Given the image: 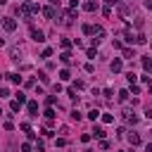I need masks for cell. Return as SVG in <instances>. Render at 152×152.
I'll return each mask as SVG.
<instances>
[{"label": "cell", "instance_id": "cell-1", "mask_svg": "<svg viewBox=\"0 0 152 152\" xmlns=\"http://www.w3.org/2000/svg\"><path fill=\"white\" fill-rule=\"evenodd\" d=\"M90 36H93V43H100V40L104 38V28H102V26H93Z\"/></svg>", "mask_w": 152, "mask_h": 152}, {"label": "cell", "instance_id": "cell-2", "mask_svg": "<svg viewBox=\"0 0 152 152\" xmlns=\"http://www.w3.org/2000/svg\"><path fill=\"white\" fill-rule=\"evenodd\" d=\"M2 28H5V31H14V28H17V21H14L12 17H5V19H2Z\"/></svg>", "mask_w": 152, "mask_h": 152}, {"label": "cell", "instance_id": "cell-3", "mask_svg": "<svg viewBox=\"0 0 152 152\" xmlns=\"http://www.w3.org/2000/svg\"><path fill=\"white\" fill-rule=\"evenodd\" d=\"M31 38H33L36 43H43V40H45V33H43L40 28H31Z\"/></svg>", "mask_w": 152, "mask_h": 152}, {"label": "cell", "instance_id": "cell-4", "mask_svg": "<svg viewBox=\"0 0 152 152\" xmlns=\"http://www.w3.org/2000/svg\"><path fill=\"white\" fill-rule=\"evenodd\" d=\"M43 14H45L48 19H55V17H57V10H55V5H50V7H45V10H43Z\"/></svg>", "mask_w": 152, "mask_h": 152}, {"label": "cell", "instance_id": "cell-5", "mask_svg": "<svg viewBox=\"0 0 152 152\" xmlns=\"http://www.w3.org/2000/svg\"><path fill=\"white\" fill-rule=\"evenodd\" d=\"M124 40H126V43H133V40H135V36H133V28H131V26H126V31H124Z\"/></svg>", "mask_w": 152, "mask_h": 152}, {"label": "cell", "instance_id": "cell-6", "mask_svg": "<svg viewBox=\"0 0 152 152\" xmlns=\"http://www.w3.org/2000/svg\"><path fill=\"white\" fill-rule=\"evenodd\" d=\"M124 121H128V124H135V121H138V116H135L131 109H126V112H124Z\"/></svg>", "mask_w": 152, "mask_h": 152}, {"label": "cell", "instance_id": "cell-7", "mask_svg": "<svg viewBox=\"0 0 152 152\" xmlns=\"http://www.w3.org/2000/svg\"><path fill=\"white\" fill-rule=\"evenodd\" d=\"M121 52H124V57H126V59H133V57H138L133 48H121Z\"/></svg>", "mask_w": 152, "mask_h": 152}, {"label": "cell", "instance_id": "cell-8", "mask_svg": "<svg viewBox=\"0 0 152 152\" xmlns=\"http://www.w3.org/2000/svg\"><path fill=\"white\" fill-rule=\"evenodd\" d=\"M10 59H14V62L21 59V48H12V50H10Z\"/></svg>", "mask_w": 152, "mask_h": 152}, {"label": "cell", "instance_id": "cell-9", "mask_svg": "<svg viewBox=\"0 0 152 152\" xmlns=\"http://www.w3.org/2000/svg\"><path fill=\"white\" fill-rule=\"evenodd\" d=\"M109 69H112L114 74H119V71H121V59H112V62H109Z\"/></svg>", "mask_w": 152, "mask_h": 152}, {"label": "cell", "instance_id": "cell-10", "mask_svg": "<svg viewBox=\"0 0 152 152\" xmlns=\"http://www.w3.org/2000/svg\"><path fill=\"white\" fill-rule=\"evenodd\" d=\"M26 107H28V114H31V116H38V102H33V100H31Z\"/></svg>", "mask_w": 152, "mask_h": 152}, {"label": "cell", "instance_id": "cell-11", "mask_svg": "<svg viewBox=\"0 0 152 152\" xmlns=\"http://www.w3.org/2000/svg\"><path fill=\"white\" fill-rule=\"evenodd\" d=\"M59 59H62V64H71V52H69V50H64V52L59 55Z\"/></svg>", "mask_w": 152, "mask_h": 152}, {"label": "cell", "instance_id": "cell-12", "mask_svg": "<svg viewBox=\"0 0 152 152\" xmlns=\"http://www.w3.org/2000/svg\"><path fill=\"white\" fill-rule=\"evenodd\" d=\"M128 142H131V145H140L142 140H140V135H138V133H128Z\"/></svg>", "mask_w": 152, "mask_h": 152}, {"label": "cell", "instance_id": "cell-13", "mask_svg": "<svg viewBox=\"0 0 152 152\" xmlns=\"http://www.w3.org/2000/svg\"><path fill=\"white\" fill-rule=\"evenodd\" d=\"M83 10H86V12H95V10H97V2H93V0H88V2L83 5Z\"/></svg>", "mask_w": 152, "mask_h": 152}, {"label": "cell", "instance_id": "cell-14", "mask_svg": "<svg viewBox=\"0 0 152 152\" xmlns=\"http://www.w3.org/2000/svg\"><path fill=\"white\" fill-rule=\"evenodd\" d=\"M93 135L102 140V138H104V128H102V126H95V128H93Z\"/></svg>", "mask_w": 152, "mask_h": 152}, {"label": "cell", "instance_id": "cell-15", "mask_svg": "<svg viewBox=\"0 0 152 152\" xmlns=\"http://www.w3.org/2000/svg\"><path fill=\"white\" fill-rule=\"evenodd\" d=\"M142 69H145V71L152 69V59H150V57H142Z\"/></svg>", "mask_w": 152, "mask_h": 152}, {"label": "cell", "instance_id": "cell-16", "mask_svg": "<svg viewBox=\"0 0 152 152\" xmlns=\"http://www.w3.org/2000/svg\"><path fill=\"white\" fill-rule=\"evenodd\" d=\"M7 78H10L12 83H17V86L21 83V76H19V74H7Z\"/></svg>", "mask_w": 152, "mask_h": 152}, {"label": "cell", "instance_id": "cell-17", "mask_svg": "<svg viewBox=\"0 0 152 152\" xmlns=\"http://www.w3.org/2000/svg\"><path fill=\"white\" fill-rule=\"evenodd\" d=\"M135 43L145 45V43H147V36H145V33H138V36H135Z\"/></svg>", "mask_w": 152, "mask_h": 152}, {"label": "cell", "instance_id": "cell-18", "mask_svg": "<svg viewBox=\"0 0 152 152\" xmlns=\"http://www.w3.org/2000/svg\"><path fill=\"white\" fill-rule=\"evenodd\" d=\"M86 55H88L90 59H95V57H97V48H88V50H86Z\"/></svg>", "mask_w": 152, "mask_h": 152}, {"label": "cell", "instance_id": "cell-19", "mask_svg": "<svg viewBox=\"0 0 152 152\" xmlns=\"http://www.w3.org/2000/svg\"><path fill=\"white\" fill-rule=\"evenodd\" d=\"M59 78H62V81H69V78H71L69 69H62V71H59Z\"/></svg>", "mask_w": 152, "mask_h": 152}, {"label": "cell", "instance_id": "cell-20", "mask_svg": "<svg viewBox=\"0 0 152 152\" xmlns=\"http://www.w3.org/2000/svg\"><path fill=\"white\" fill-rule=\"evenodd\" d=\"M128 95H131L128 90H119V102H126V100H128Z\"/></svg>", "mask_w": 152, "mask_h": 152}, {"label": "cell", "instance_id": "cell-21", "mask_svg": "<svg viewBox=\"0 0 152 152\" xmlns=\"http://www.w3.org/2000/svg\"><path fill=\"white\" fill-rule=\"evenodd\" d=\"M97 116H100V109H90V112H88V119H90V121H95Z\"/></svg>", "mask_w": 152, "mask_h": 152}, {"label": "cell", "instance_id": "cell-22", "mask_svg": "<svg viewBox=\"0 0 152 152\" xmlns=\"http://www.w3.org/2000/svg\"><path fill=\"white\" fill-rule=\"evenodd\" d=\"M59 45H62L64 50H69V48H71V40H69V38H62V40H59Z\"/></svg>", "mask_w": 152, "mask_h": 152}, {"label": "cell", "instance_id": "cell-23", "mask_svg": "<svg viewBox=\"0 0 152 152\" xmlns=\"http://www.w3.org/2000/svg\"><path fill=\"white\" fill-rule=\"evenodd\" d=\"M14 100H17L19 104H24V102H26V95H24V93H17V95H14Z\"/></svg>", "mask_w": 152, "mask_h": 152}, {"label": "cell", "instance_id": "cell-24", "mask_svg": "<svg viewBox=\"0 0 152 152\" xmlns=\"http://www.w3.org/2000/svg\"><path fill=\"white\" fill-rule=\"evenodd\" d=\"M126 78H128V83H135V81H138V76H135L133 71H128V74H126Z\"/></svg>", "mask_w": 152, "mask_h": 152}, {"label": "cell", "instance_id": "cell-25", "mask_svg": "<svg viewBox=\"0 0 152 152\" xmlns=\"http://www.w3.org/2000/svg\"><path fill=\"white\" fill-rule=\"evenodd\" d=\"M38 76H40V81H43V83H50V76H48L45 71H38Z\"/></svg>", "mask_w": 152, "mask_h": 152}, {"label": "cell", "instance_id": "cell-26", "mask_svg": "<svg viewBox=\"0 0 152 152\" xmlns=\"http://www.w3.org/2000/svg\"><path fill=\"white\" fill-rule=\"evenodd\" d=\"M90 31H93V24H83V33L90 36Z\"/></svg>", "mask_w": 152, "mask_h": 152}, {"label": "cell", "instance_id": "cell-27", "mask_svg": "<svg viewBox=\"0 0 152 152\" xmlns=\"http://www.w3.org/2000/svg\"><path fill=\"white\" fill-rule=\"evenodd\" d=\"M45 119L52 121V119H55V112H52V109H45Z\"/></svg>", "mask_w": 152, "mask_h": 152}, {"label": "cell", "instance_id": "cell-28", "mask_svg": "<svg viewBox=\"0 0 152 152\" xmlns=\"http://www.w3.org/2000/svg\"><path fill=\"white\" fill-rule=\"evenodd\" d=\"M50 55H52V50H50V48H45V50H43V55H40V57H43V59H48V57H50Z\"/></svg>", "mask_w": 152, "mask_h": 152}, {"label": "cell", "instance_id": "cell-29", "mask_svg": "<svg viewBox=\"0 0 152 152\" xmlns=\"http://www.w3.org/2000/svg\"><path fill=\"white\" fill-rule=\"evenodd\" d=\"M19 107H21V104H19V102H17V100H14V102H12V104H10V109H12V112H19Z\"/></svg>", "mask_w": 152, "mask_h": 152}, {"label": "cell", "instance_id": "cell-30", "mask_svg": "<svg viewBox=\"0 0 152 152\" xmlns=\"http://www.w3.org/2000/svg\"><path fill=\"white\" fill-rule=\"evenodd\" d=\"M102 121H104V124H112V121H114V116H112V114H104V116H102Z\"/></svg>", "mask_w": 152, "mask_h": 152}, {"label": "cell", "instance_id": "cell-31", "mask_svg": "<svg viewBox=\"0 0 152 152\" xmlns=\"http://www.w3.org/2000/svg\"><path fill=\"white\" fill-rule=\"evenodd\" d=\"M131 93H133V95H138V93H140V88H138L135 83H131Z\"/></svg>", "mask_w": 152, "mask_h": 152}, {"label": "cell", "instance_id": "cell-32", "mask_svg": "<svg viewBox=\"0 0 152 152\" xmlns=\"http://www.w3.org/2000/svg\"><path fill=\"white\" fill-rule=\"evenodd\" d=\"M19 128H21V131H24V133H28V131H31V126H28V124H26V121H24V124H21V126H19Z\"/></svg>", "mask_w": 152, "mask_h": 152}, {"label": "cell", "instance_id": "cell-33", "mask_svg": "<svg viewBox=\"0 0 152 152\" xmlns=\"http://www.w3.org/2000/svg\"><path fill=\"white\" fill-rule=\"evenodd\" d=\"M7 95H10V90L7 88H0V97H7Z\"/></svg>", "mask_w": 152, "mask_h": 152}, {"label": "cell", "instance_id": "cell-34", "mask_svg": "<svg viewBox=\"0 0 152 152\" xmlns=\"http://www.w3.org/2000/svg\"><path fill=\"white\" fill-rule=\"evenodd\" d=\"M104 2H107V5H119L121 0H104Z\"/></svg>", "mask_w": 152, "mask_h": 152}, {"label": "cell", "instance_id": "cell-35", "mask_svg": "<svg viewBox=\"0 0 152 152\" xmlns=\"http://www.w3.org/2000/svg\"><path fill=\"white\" fill-rule=\"evenodd\" d=\"M50 5H59V0H50Z\"/></svg>", "mask_w": 152, "mask_h": 152}, {"label": "cell", "instance_id": "cell-36", "mask_svg": "<svg viewBox=\"0 0 152 152\" xmlns=\"http://www.w3.org/2000/svg\"><path fill=\"white\" fill-rule=\"evenodd\" d=\"M2 45H5V38H0V48H2Z\"/></svg>", "mask_w": 152, "mask_h": 152}, {"label": "cell", "instance_id": "cell-37", "mask_svg": "<svg viewBox=\"0 0 152 152\" xmlns=\"http://www.w3.org/2000/svg\"><path fill=\"white\" fill-rule=\"evenodd\" d=\"M5 2H7V0H0V5H5Z\"/></svg>", "mask_w": 152, "mask_h": 152}]
</instances>
